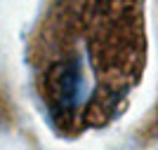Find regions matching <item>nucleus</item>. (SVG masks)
Instances as JSON below:
<instances>
[{
  "mask_svg": "<svg viewBox=\"0 0 158 150\" xmlns=\"http://www.w3.org/2000/svg\"><path fill=\"white\" fill-rule=\"evenodd\" d=\"M142 0H54L33 38L35 87L54 129L109 122L142 78Z\"/></svg>",
  "mask_w": 158,
  "mask_h": 150,
  "instance_id": "f257e3e1",
  "label": "nucleus"
}]
</instances>
